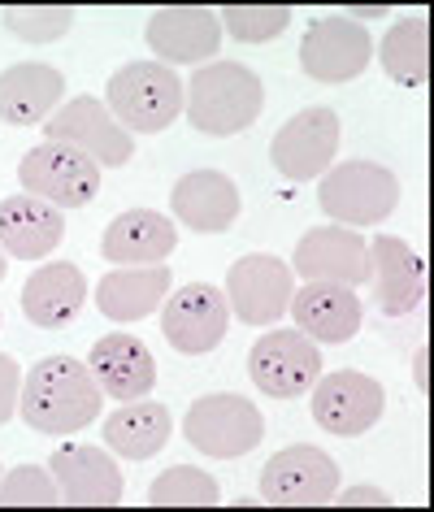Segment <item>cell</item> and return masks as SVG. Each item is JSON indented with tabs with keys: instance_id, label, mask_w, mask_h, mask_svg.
I'll return each instance as SVG.
<instances>
[{
	"instance_id": "obj_10",
	"label": "cell",
	"mask_w": 434,
	"mask_h": 512,
	"mask_svg": "<svg viewBox=\"0 0 434 512\" xmlns=\"http://www.w3.org/2000/svg\"><path fill=\"white\" fill-rule=\"evenodd\" d=\"M231 330V304L226 291L213 283H187L161 304V335L174 352L204 356Z\"/></svg>"
},
{
	"instance_id": "obj_16",
	"label": "cell",
	"mask_w": 434,
	"mask_h": 512,
	"mask_svg": "<svg viewBox=\"0 0 434 512\" xmlns=\"http://www.w3.org/2000/svg\"><path fill=\"white\" fill-rule=\"evenodd\" d=\"M148 48L157 53L161 66H204L222 48V22L217 9L204 5H170L157 9L144 27Z\"/></svg>"
},
{
	"instance_id": "obj_33",
	"label": "cell",
	"mask_w": 434,
	"mask_h": 512,
	"mask_svg": "<svg viewBox=\"0 0 434 512\" xmlns=\"http://www.w3.org/2000/svg\"><path fill=\"white\" fill-rule=\"evenodd\" d=\"M18 395H22V365L14 361V356L0 352V426L14 417Z\"/></svg>"
},
{
	"instance_id": "obj_15",
	"label": "cell",
	"mask_w": 434,
	"mask_h": 512,
	"mask_svg": "<svg viewBox=\"0 0 434 512\" xmlns=\"http://www.w3.org/2000/svg\"><path fill=\"white\" fill-rule=\"evenodd\" d=\"M369 57H374L369 31L339 14L317 18L300 40V70L313 83H348L369 66Z\"/></svg>"
},
{
	"instance_id": "obj_7",
	"label": "cell",
	"mask_w": 434,
	"mask_h": 512,
	"mask_svg": "<svg viewBox=\"0 0 434 512\" xmlns=\"http://www.w3.org/2000/svg\"><path fill=\"white\" fill-rule=\"evenodd\" d=\"M226 304L244 326H278L296 296V274L270 252L239 256L226 274Z\"/></svg>"
},
{
	"instance_id": "obj_22",
	"label": "cell",
	"mask_w": 434,
	"mask_h": 512,
	"mask_svg": "<svg viewBox=\"0 0 434 512\" xmlns=\"http://www.w3.org/2000/svg\"><path fill=\"white\" fill-rule=\"evenodd\" d=\"M291 317H296V330L309 335L313 343H348L356 339V330L365 322V309L356 300L352 287L343 283H304L296 296H291Z\"/></svg>"
},
{
	"instance_id": "obj_4",
	"label": "cell",
	"mask_w": 434,
	"mask_h": 512,
	"mask_svg": "<svg viewBox=\"0 0 434 512\" xmlns=\"http://www.w3.org/2000/svg\"><path fill=\"white\" fill-rule=\"evenodd\" d=\"M317 204L335 226L361 230L387 222L400 204V178L378 161H343L330 165L317 187Z\"/></svg>"
},
{
	"instance_id": "obj_6",
	"label": "cell",
	"mask_w": 434,
	"mask_h": 512,
	"mask_svg": "<svg viewBox=\"0 0 434 512\" xmlns=\"http://www.w3.org/2000/svg\"><path fill=\"white\" fill-rule=\"evenodd\" d=\"M18 183L27 196H40L57 209H83L100 196V165L83 157L70 144H44L31 148L18 165Z\"/></svg>"
},
{
	"instance_id": "obj_29",
	"label": "cell",
	"mask_w": 434,
	"mask_h": 512,
	"mask_svg": "<svg viewBox=\"0 0 434 512\" xmlns=\"http://www.w3.org/2000/svg\"><path fill=\"white\" fill-rule=\"evenodd\" d=\"M217 499H222L217 482L196 465H174L157 473L148 486V504L157 508H213Z\"/></svg>"
},
{
	"instance_id": "obj_9",
	"label": "cell",
	"mask_w": 434,
	"mask_h": 512,
	"mask_svg": "<svg viewBox=\"0 0 434 512\" xmlns=\"http://www.w3.org/2000/svg\"><path fill=\"white\" fill-rule=\"evenodd\" d=\"M248 374L274 400H296L322 378V352L300 330H265L248 352Z\"/></svg>"
},
{
	"instance_id": "obj_11",
	"label": "cell",
	"mask_w": 434,
	"mask_h": 512,
	"mask_svg": "<svg viewBox=\"0 0 434 512\" xmlns=\"http://www.w3.org/2000/svg\"><path fill=\"white\" fill-rule=\"evenodd\" d=\"M335 495H339V465L313 443L283 447V452H274L261 469L265 504L309 508V504H330Z\"/></svg>"
},
{
	"instance_id": "obj_17",
	"label": "cell",
	"mask_w": 434,
	"mask_h": 512,
	"mask_svg": "<svg viewBox=\"0 0 434 512\" xmlns=\"http://www.w3.org/2000/svg\"><path fill=\"white\" fill-rule=\"evenodd\" d=\"M48 473L57 478L66 504H87V508L122 504V469L96 443H61L48 456Z\"/></svg>"
},
{
	"instance_id": "obj_2",
	"label": "cell",
	"mask_w": 434,
	"mask_h": 512,
	"mask_svg": "<svg viewBox=\"0 0 434 512\" xmlns=\"http://www.w3.org/2000/svg\"><path fill=\"white\" fill-rule=\"evenodd\" d=\"M265 109V87L244 61H209L183 79V113L200 135L226 139L248 131Z\"/></svg>"
},
{
	"instance_id": "obj_1",
	"label": "cell",
	"mask_w": 434,
	"mask_h": 512,
	"mask_svg": "<svg viewBox=\"0 0 434 512\" xmlns=\"http://www.w3.org/2000/svg\"><path fill=\"white\" fill-rule=\"evenodd\" d=\"M22 421L40 434H74L87 430L105 408V391L96 387L87 361L74 356H44L22 374V395H18Z\"/></svg>"
},
{
	"instance_id": "obj_28",
	"label": "cell",
	"mask_w": 434,
	"mask_h": 512,
	"mask_svg": "<svg viewBox=\"0 0 434 512\" xmlns=\"http://www.w3.org/2000/svg\"><path fill=\"white\" fill-rule=\"evenodd\" d=\"M382 70L400 87H426L430 83V22L426 18H400L382 35Z\"/></svg>"
},
{
	"instance_id": "obj_12",
	"label": "cell",
	"mask_w": 434,
	"mask_h": 512,
	"mask_svg": "<svg viewBox=\"0 0 434 512\" xmlns=\"http://www.w3.org/2000/svg\"><path fill=\"white\" fill-rule=\"evenodd\" d=\"M313 400V421L326 434L339 439H356V434L374 430L382 408H387V391L378 378L356 374V369H339V374H322L309 387Z\"/></svg>"
},
{
	"instance_id": "obj_32",
	"label": "cell",
	"mask_w": 434,
	"mask_h": 512,
	"mask_svg": "<svg viewBox=\"0 0 434 512\" xmlns=\"http://www.w3.org/2000/svg\"><path fill=\"white\" fill-rule=\"evenodd\" d=\"M22 504L48 508V504H66V499H61V486L48 469L18 465L0 478V508H22Z\"/></svg>"
},
{
	"instance_id": "obj_20",
	"label": "cell",
	"mask_w": 434,
	"mask_h": 512,
	"mask_svg": "<svg viewBox=\"0 0 434 512\" xmlns=\"http://www.w3.org/2000/svg\"><path fill=\"white\" fill-rule=\"evenodd\" d=\"M66 239V209L40 196H5L0 200V248L14 261H44Z\"/></svg>"
},
{
	"instance_id": "obj_13",
	"label": "cell",
	"mask_w": 434,
	"mask_h": 512,
	"mask_svg": "<svg viewBox=\"0 0 434 512\" xmlns=\"http://www.w3.org/2000/svg\"><path fill=\"white\" fill-rule=\"evenodd\" d=\"M291 274L304 283H343V287H365L369 283V239L348 226H313L300 235L296 256H291Z\"/></svg>"
},
{
	"instance_id": "obj_34",
	"label": "cell",
	"mask_w": 434,
	"mask_h": 512,
	"mask_svg": "<svg viewBox=\"0 0 434 512\" xmlns=\"http://www.w3.org/2000/svg\"><path fill=\"white\" fill-rule=\"evenodd\" d=\"M330 504H343V508H387L391 495L382 491V486H348L339 499H330Z\"/></svg>"
},
{
	"instance_id": "obj_5",
	"label": "cell",
	"mask_w": 434,
	"mask_h": 512,
	"mask_svg": "<svg viewBox=\"0 0 434 512\" xmlns=\"http://www.w3.org/2000/svg\"><path fill=\"white\" fill-rule=\"evenodd\" d=\"M183 434L200 456L209 460H239L265 439L261 408L235 391H217L191 400L183 417Z\"/></svg>"
},
{
	"instance_id": "obj_14",
	"label": "cell",
	"mask_w": 434,
	"mask_h": 512,
	"mask_svg": "<svg viewBox=\"0 0 434 512\" xmlns=\"http://www.w3.org/2000/svg\"><path fill=\"white\" fill-rule=\"evenodd\" d=\"M339 135L343 131H339L335 109H326V105L300 109L270 144L274 170L283 178H291V183H309V178L326 174L330 161H335V152H339Z\"/></svg>"
},
{
	"instance_id": "obj_8",
	"label": "cell",
	"mask_w": 434,
	"mask_h": 512,
	"mask_svg": "<svg viewBox=\"0 0 434 512\" xmlns=\"http://www.w3.org/2000/svg\"><path fill=\"white\" fill-rule=\"evenodd\" d=\"M44 139L48 144L79 148L100 170H118V165L135 157V135H126L122 126L113 122V113L105 109V100H96V96L66 100V105L44 122Z\"/></svg>"
},
{
	"instance_id": "obj_31",
	"label": "cell",
	"mask_w": 434,
	"mask_h": 512,
	"mask_svg": "<svg viewBox=\"0 0 434 512\" xmlns=\"http://www.w3.org/2000/svg\"><path fill=\"white\" fill-rule=\"evenodd\" d=\"M217 22L239 44H270L274 35H283L291 27V9L287 5H226V9H217Z\"/></svg>"
},
{
	"instance_id": "obj_18",
	"label": "cell",
	"mask_w": 434,
	"mask_h": 512,
	"mask_svg": "<svg viewBox=\"0 0 434 512\" xmlns=\"http://www.w3.org/2000/svg\"><path fill=\"white\" fill-rule=\"evenodd\" d=\"M87 369H92L96 387L118 404L144 400L157 387V361L144 348V339H135L131 330H109L105 339H96L87 352Z\"/></svg>"
},
{
	"instance_id": "obj_3",
	"label": "cell",
	"mask_w": 434,
	"mask_h": 512,
	"mask_svg": "<svg viewBox=\"0 0 434 512\" xmlns=\"http://www.w3.org/2000/svg\"><path fill=\"white\" fill-rule=\"evenodd\" d=\"M105 109L126 135H157L183 118V79L161 61H126L105 87Z\"/></svg>"
},
{
	"instance_id": "obj_30",
	"label": "cell",
	"mask_w": 434,
	"mask_h": 512,
	"mask_svg": "<svg viewBox=\"0 0 434 512\" xmlns=\"http://www.w3.org/2000/svg\"><path fill=\"white\" fill-rule=\"evenodd\" d=\"M5 31L22 44H57L61 35L74 31L70 5H18L5 9Z\"/></svg>"
},
{
	"instance_id": "obj_26",
	"label": "cell",
	"mask_w": 434,
	"mask_h": 512,
	"mask_svg": "<svg viewBox=\"0 0 434 512\" xmlns=\"http://www.w3.org/2000/svg\"><path fill=\"white\" fill-rule=\"evenodd\" d=\"M87 300V278L70 261H44L22 287V313L40 330H61L79 317Z\"/></svg>"
},
{
	"instance_id": "obj_27",
	"label": "cell",
	"mask_w": 434,
	"mask_h": 512,
	"mask_svg": "<svg viewBox=\"0 0 434 512\" xmlns=\"http://www.w3.org/2000/svg\"><path fill=\"white\" fill-rule=\"evenodd\" d=\"M174 417L157 400H126L118 413L105 417V447L122 460H152L170 443Z\"/></svg>"
},
{
	"instance_id": "obj_25",
	"label": "cell",
	"mask_w": 434,
	"mask_h": 512,
	"mask_svg": "<svg viewBox=\"0 0 434 512\" xmlns=\"http://www.w3.org/2000/svg\"><path fill=\"white\" fill-rule=\"evenodd\" d=\"M61 96H66V79L57 66L18 61V66L0 70V122L9 126L48 122L61 109Z\"/></svg>"
},
{
	"instance_id": "obj_19",
	"label": "cell",
	"mask_w": 434,
	"mask_h": 512,
	"mask_svg": "<svg viewBox=\"0 0 434 512\" xmlns=\"http://www.w3.org/2000/svg\"><path fill=\"white\" fill-rule=\"evenodd\" d=\"M170 209L196 235H226L239 222V187L222 170H191L170 187Z\"/></svg>"
},
{
	"instance_id": "obj_23",
	"label": "cell",
	"mask_w": 434,
	"mask_h": 512,
	"mask_svg": "<svg viewBox=\"0 0 434 512\" xmlns=\"http://www.w3.org/2000/svg\"><path fill=\"white\" fill-rule=\"evenodd\" d=\"M178 248V226L157 209H126L105 226L100 256L113 265H165Z\"/></svg>"
},
{
	"instance_id": "obj_24",
	"label": "cell",
	"mask_w": 434,
	"mask_h": 512,
	"mask_svg": "<svg viewBox=\"0 0 434 512\" xmlns=\"http://www.w3.org/2000/svg\"><path fill=\"white\" fill-rule=\"evenodd\" d=\"M174 287L170 265H118L113 274L100 278L96 287V309L118 326L144 322L148 313H157L165 296Z\"/></svg>"
},
{
	"instance_id": "obj_21",
	"label": "cell",
	"mask_w": 434,
	"mask_h": 512,
	"mask_svg": "<svg viewBox=\"0 0 434 512\" xmlns=\"http://www.w3.org/2000/svg\"><path fill=\"white\" fill-rule=\"evenodd\" d=\"M369 283L387 317H404L426 300V261L400 235H378L369 243Z\"/></svg>"
},
{
	"instance_id": "obj_35",
	"label": "cell",
	"mask_w": 434,
	"mask_h": 512,
	"mask_svg": "<svg viewBox=\"0 0 434 512\" xmlns=\"http://www.w3.org/2000/svg\"><path fill=\"white\" fill-rule=\"evenodd\" d=\"M5 274H9V256H5V248H0V283H5Z\"/></svg>"
}]
</instances>
